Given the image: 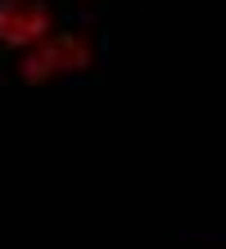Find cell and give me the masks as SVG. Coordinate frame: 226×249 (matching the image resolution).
I'll use <instances>...</instances> for the list:
<instances>
[{
    "label": "cell",
    "mask_w": 226,
    "mask_h": 249,
    "mask_svg": "<svg viewBox=\"0 0 226 249\" xmlns=\"http://www.w3.org/2000/svg\"><path fill=\"white\" fill-rule=\"evenodd\" d=\"M100 59V41L90 27H54L50 36H41L36 46H27L23 54H14L9 77L23 86H54L68 77L90 72Z\"/></svg>",
    "instance_id": "cell-1"
},
{
    "label": "cell",
    "mask_w": 226,
    "mask_h": 249,
    "mask_svg": "<svg viewBox=\"0 0 226 249\" xmlns=\"http://www.w3.org/2000/svg\"><path fill=\"white\" fill-rule=\"evenodd\" d=\"M59 27L54 0H0V54H23Z\"/></svg>",
    "instance_id": "cell-2"
}]
</instances>
